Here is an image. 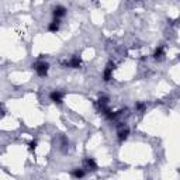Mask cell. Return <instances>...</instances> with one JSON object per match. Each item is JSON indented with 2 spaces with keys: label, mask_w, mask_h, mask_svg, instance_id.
I'll return each mask as SVG.
<instances>
[{
  "label": "cell",
  "mask_w": 180,
  "mask_h": 180,
  "mask_svg": "<svg viewBox=\"0 0 180 180\" xmlns=\"http://www.w3.org/2000/svg\"><path fill=\"white\" fill-rule=\"evenodd\" d=\"M34 68H35V70H37V73L40 75V76H45V75L48 73V63H45V62H38V63H35L34 65Z\"/></svg>",
  "instance_id": "obj_1"
},
{
  "label": "cell",
  "mask_w": 180,
  "mask_h": 180,
  "mask_svg": "<svg viewBox=\"0 0 180 180\" xmlns=\"http://www.w3.org/2000/svg\"><path fill=\"white\" fill-rule=\"evenodd\" d=\"M65 13H66V8L63 7V6H56V7L53 8L52 14H53V17H55L56 20H59V17L65 16Z\"/></svg>",
  "instance_id": "obj_2"
},
{
  "label": "cell",
  "mask_w": 180,
  "mask_h": 180,
  "mask_svg": "<svg viewBox=\"0 0 180 180\" xmlns=\"http://www.w3.org/2000/svg\"><path fill=\"white\" fill-rule=\"evenodd\" d=\"M113 69H114V63H108L107 65V68H106V70H104V80L106 82H108L111 79V73H113Z\"/></svg>",
  "instance_id": "obj_3"
},
{
  "label": "cell",
  "mask_w": 180,
  "mask_h": 180,
  "mask_svg": "<svg viewBox=\"0 0 180 180\" xmlns=\"http://www.w3.org/2000/svg\"><path fill=\"white\" fill-rule=\"evenodd\" d=\"M49 97L52 100L53 103H58V104H61L62 103V93L61 92H52V93L49 94Z\"/></svg>",
  "instance_id": "obj_4"
},
{
  "label": "cell",
  "mask_w": 180,
  "mask_h": 180,
  "mask_svg": "<svg viewBox=\"0 0 180 180\" xmlns=\"http://www.w3.org/2000/svg\"><path fill=\"white\" fill-rule=\"evenodd\" d=\"M128 134H130V131H128L127 127H120V130H118V138H120V141L127 139Z\"/></svg>",
  "instance_id": "obj_5"
},
{
  "label": "cell",
  "mask_w": 180,
  "mask_h": 180,
  "mask_svg": "<svg viewBox=\"0 0 180 180\" xmlns=\"http://www.w3.org/2000/svg\"><path fill=\"white\" fill-rule=\"evenodd\" d=\"M80 63H82L80 58H79V56H73L72 59H70V62L68 63V65H69L70 68H79V66H80Z\"/></svg>",
  "instance_id": "obj_6"
},
{
  "label": "cell",
  "mask_w": 180,
  "mask_h": 180,
  "mask_svg": "<svg viewBox=\"0 0 180 180\" xmlns=\"http://www.w3.org/2000/svg\"><path fill=\"white\" fill-rule=\"evenodd\" d=\"M48 30H49V31H52V33H55V31H58V30H59V20H56V18H55V20H53L52 23L49 24Z\"/></svg>",
  "instance_id": "obj_7"
},
{
  "label": "cell",
  "mask_w": 180,
  "mask_h": 180,
  "mask_svg": "<svg viewBox=\"0 0 180 180\" xmlns=\"http://www.w3.org/2000/svg\"><path fill=\"white\" fill-rule=\"evenodd\" d=\"M85 165H86V168L90 169V170H96V169H97V165H96V162H94L93 159H87L86 162H85Z\"/></svg>",
  "instance_id": "obj_8"
},
{
  "label": "cell",
  "mask_w": 180,
  "mask_h": 180,
  "mask_svg": "<svg viewBox=\"0 0 180 180\" xmlns=\"http://www.w3.org/2000/svg\"><path fill=\"white\" fill-rule=\"evenodd\" d=\"M72 176L76 177V179H82L85 176V170L83 169H75L73 172H72Z\"/></svg>",
  "instance_id": "obj_9"
},
{
  "label": "cell",
  "mask_w": 180,
  "mask_h": 180,
  "mask_svg": "<svg viewBox=\"0 0 180 180\" xmlns=\"http://www.w3.org/2000/svg\"><path fill=\"white\" fill-rule=\"evenodd\" d=\"M162 56H163V48L159 47V48L155 51V53H153V58H155V59H160Z\"/></svg>",
  "instance_id": "obj_10"
},
{
  "label": "cell",
  "mask_w": 180,
  "mask_h": 180,
  "mask_svg": "<svg viewBox=\"0 0 180 180\" xmlns=\"http://www.w3.org/2000/svg\"><path fill=\"white\" fill-rule=\"evenodd\" d=\"M35 146H37V141H33V142H30V149L33 151V149H35Z\"/></svg>",
  "instance_id": "obj_11"
},
{
  "label": "cell",
  "mask_w": 180,
  "mask_h": 180,
  "mask_svg": "<svg viewBox=\"0 0 180 180\" xmlns=\"http://www.w3.org/2000/svg\"><path fill=\"white\" fill-rule=\"evenodd\" d=\"M137 107H138V110H143V107H145V106H143L142 103H139V104H138Z\"/></svg>",
  "instance_id": "obj_12"
}]
</instances>
